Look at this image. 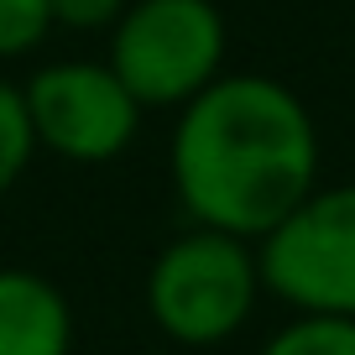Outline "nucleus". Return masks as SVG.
I'll list each match as a JSON object with an SVG mask.
<instances>
[{"label": "nucleus", "instance_id": "10", "mask_svg": "<svg viewBox=\"0 0 355 355\" xmlns=\"http://www.w3.org/2000/svg\"><path fill=\"white\" fill-rule=\"evenodd\" d=\"M47 6H53V26L89 37V32H110L131 0H47Z\"/></svg>", "mask_w": 355, "mask_h": 355}, {"label": "nucleus", "instance_id": "6", "mask_svg": "<svg viewBox=\"0 0 355 355\" xmlns=\"http://www.w3.org/2000/svg\"><path fill=\"white\" fill-rule=\"evenodd\" d=\"M73 303L37 266H0V355H73Z\"/></svg>", "mask_w": 355, "mask_h": 355}, {"label": "nucleus", "instance_id": "3", "mask_svg": "<svg viewBox=\"0 0 355 355\" xmlns=\"http://www.w3.org/2000/svg\"><path fill=\"white\" fill-rule=\"evenodd\" d=\"M230 26L214 0H131L110 26L105 63L121 73L141 110H183L225 73Z\"/></svg>", "mask_w": 355, "mask_h": 355}, {"label": "nucleus", "instance_id": "7", "mask_svg": "<svg viewBox=\"0 0 355 355\" xmlns=\"http://www.w3.org/2000/svg\"><path fill=\"white\" fill-rule=\"evenodd\" d=\"M256 355H355V319L334 313H293L261 340Z\"/></svg>", "mask_w": 355, "mask_h": 355}, {"label": "nucleus", "instance_id": "9", "mask_svg": "<svg viewBox=\"0 0 355 355\" xmlns=\"http://www.w3.org/2000/svg\"><path fill=\"white\" fill-rule=\"evenodd\" d=\"M53 32L58 26L47 0H0V63L32 58Z\"/></svg>", "mask_w": 355, "mask_h": 355}, {"label": "nucleus", "instance_id": "1", "mask_svg": "<svg viewBox=\"0 0 355 355\" xmlns=\"http://www.w3.org/2000/svg\"><path fill=\"white\" fill-rule=\"evenodd\" d=\"M319 162L313 110L272 73H220L178 110L167 141L183 214L245 241H261L319 189Z\"/></svg>", "mask_w": 355, "mask_h": 355}, {"label": "nucleus", "instance_id": "5", "mask_svg": "<svg viewBox=\"0 0 355 355\" xmlns=\"http://www.w3.org/2000/svg\"><path fill=\"white\" fill-rule=\"evenodd\" d=\"M26 115H32L37 152L73 167L115 162L141 136V100L121 84L110 63L94 58H58L42 63L21 84Z\"/></svg>", "mask_w": 355, "mask_h": 355}, {"label": "nucleus", "instance_id": "2", "mask_svg": "<svg viewBox=\"0 0 355 355\" xmlns=\"http://www.w3.org/2000/svg\"><path fill=\"white\" fill-rule=\"evenodd\" d=\"M261 298H266V282H261L256 241L214 230V225H193V220L189 230H178L173 241L157 245L141 282L146 319L178 350L230 345L256 319Z\"/></svg>", "mask_w": 355, "mask_h": 355}, {"label": "nucleus", "instance_id": "4", "mask_svg": "<svg viewBox=\"0 0 355 355\" xmlns=\"http://www.w3.org/2000/svg\"><path fill=\"white\" fill-rule=\"evenodd\" d=\"M266 298L288 313L355 319V178L319 183L282 225L256 241Z\"/></svg>", "mask_w": 355, "mask_h": 355}, {"label": "nucleus", "instance_id": "8", "mask_svg": "<svg viewBox=\"0 0 355 355\" xmlns=\"http://www.w3.org/2000/svg\"><path fill=\"white\" fill-rule=\"evenodd\" d=\"M37 157V136H32V115H26V94L21 84L0 73V199L26 178Z\"/></svg>", "mask_w": 355, "mask_h": 355}]
</instances>
